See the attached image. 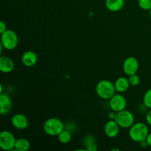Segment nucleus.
Returning a JSON list of instances; mask_svg holds the SVG:
<instances>
[{
  "instance_id": "obj_1",
  "label": "nucleus",
  "mask_w": 151,
  "mask_h": 151,
  "mask_svg": "<svg viewBox=\"0 0 151 151\" xmlns=\"http://www.w3.org/2000/svg\"><path fill=\"white\" fill-rule=\"evenodd\" d=\"M147 125L144 122H134V125L129 128V137L132 141L140 143L146 140L149 134Z\"/></svg>"
},
{
  "instance_id": "obj_2",
  "label": "nucleus",
  "mask_w": 151,
  "mask_h": 151,
  "mask_svg": "<svg viewBox=\"0 0 151 151\" xmlns=\"http://www.w3.org/2000/svg\"><path fill=\"white\" fill-rule=\"evenodd\" d=\"M116 91L114 83L109 80H102L96 86V93L103 100H110Z\"/></svg>"
},
{
  "instance_id": "obj_3",
  "label": "nucleus",
  "mask_w": 151,
  "mask_h": 151,
  "mask_svg": "<svg viewBox=\"0 0 151 151\" xmlns=\"http://www.w3.org/2000/svg\"><path fill=\"white\" fill-rule=\"evenodd\" d=\"M44 131L46 134L50 137H58V134L65 128L64 124L60 119L52 117L44 122Z\"/></svg>"
},
{
  "instance_id": "obj_4",
  "label": "nucleus",
  "mask_w": 151,
  "mask_h": 151,
  "mask_svg": "<svg viewBox=\"0 0 151 151\" xmlns=\"http://www.w3.org/2000/svg\"><path fill=\"white\" fill-rule=\"evenodd\" d=\"M19 44V38L16 32L11 29H7L1 34V44L5 50H13Z\"/></svg>"
},
{
  "instance_id": "obj_5",
  "label": "nucleus",
  "mask_w": 151,
  "mask_h": 151,
  "mask_svg": "<svg viewBox=\"0 0 151 151\" xmlns=\"http://www.w3.org/2000/svg\"><path fill=\"white\" fill-rule=\"evenodd\" d=\"M115 121L121 128H130L135 122V117L132 112L128 110H123L116 113Z\"/></svg>"
},
{
  "instance_id": "obj_6",
  "label": "nucleus",
  "mask_w": 151,
  "mask_h": 151,
  "mask_svg": "<svg viewBox=\"0 0 151 151\" xmlns=\"http://www.w3.org/2000/svg\"><path fill=\"white\" fill-rule=\"evenodd\" d=\"M16 139L9 131H2L0 133V147L5 151L13 150L16 145Z\"/></svg>"
},
{
  "instance_id": "obj_7",
  "label": "nucleus",
  "mask_w": 151,
  "mask_h": 151,
  "mask_svg": "<svg viewBox=\"0 0 151 151\" xmlns=\"http://www.w3.org/2000/svg\"><path fill=\"white\" fill-rule=\"evenodd\" d=\"M109 106L112 111L119 112L126 109L127 100L122 94H115L109 100Z\"/></svg>"
},
{
  "instance_id": "obj_8",
  "label": "nucleus",
  "mask_w": 151,
  "mask_h": 151,
  "mask_svg": "<svg viewBox=\"0 0 151 151\" xmlns=\"http://www.w3.org/2000/svg\"><path fill=\"white\" fill-rule=\"evenodd\" d=\"M139 61L135 57H128L124 60L123 65H122V69L124 73L128 76H130L134 74H137L139 70Z\"/></svg>"
},
{
  "instance_id": "obj_9",
  "label": "nucleus",
  "mask_w": 151,
  "mask_h": 151,
  "mask_svg": "<svg viewBox=\"0 0 151 151\" xmlns=\"http://www.w3.org/2000/svg\"><path fill=\"white\" fill-rule=\"evenodd\" d=\"M11 123L16 129L25 130L29 125V121L23 114H16L12 116Z\"/></svg>"
},
{
  "instance_id": "obj_10",
  "label": "nucleus",
  "mask_w": 151,
  "mask_h": 151,
  "mask_svg": "<svg viewBox=\"0 0 151 151\" xmlns=\"http://www.w3.org/2000/svg\"><path fill=\"white\" fill-rule=\"evenodd\" d=\"M13 106V103L10 95L7 93L0 94V114L4 115L10 111Z\"/></svg>"
},
{
  "instance_id": "obj_11",
  "label": "nucleus",
  "mask_w": 151,
  "mask_h": 151,
  "mask_svg": "<svg viewBox=\"0 0 151 151\" xmlns=\"http://www.w3.org/2000/svg\"><path fill=\"white\" fill-rule=\"evenodd\" d=\"M120 127L114 119H110L106 123L104 127V132L109 138H115L119 133Z\"/></svg>"
},
{
  "instance_id": "obj_12",
  "label": "nucleus",
  "mask_w": 151,
  "mask_h": 151,
  "mask_svg": "<svg viewBox=\"0 0 151 151\" xmlns=\"http://www.w3.org/2000/svg\"><path fill=\"white\" fill-rule=\"evenodd\" d=\"M38 61V56L33 51H26L22 56V63L27 67L35 66Z\"/></svg>"
},
{
  "instance_id": "obj_13",
  "label": "nucleus",
  "mask_w": 151,
  "mask_h": 151,
  "mask_svg": "<svg viewBox=\"0 0 151 151\" xmlns=\"http://www.w3.org/2000/svg\"><path fill=\"white\" fill-rule=\"evenodd\" d=\"M14 67V62L10 57L3 55L0 57V71L2 73H10Z\"/></svg>"
},
{
  "instance_id": "obj_14",
  "label": "nucleus",
  "mask_w": 151,
  "mask_h": 151,
  "mask_svg": "<svg viewBox=\"0 0 151 151\" xmlns=\"http://www.w3.org/2000/svg\"><path fill=\"white\" fill-rule=\"evenodd\" d=\"M130 83L128 78L125 77H120L117 78L114 82V86L116 91L119 93H124L129 88Z\"/></svg>"
},
{
  "instance_id": "obj_15",
  "label": "nucleus",
  "mask_w": 151,
  "mask_h": 151,
  "mask_svg": "<svg viewBox=\"0 0 151 151\" xmlns=\"http://www.w3.org/2000/svg\"><path fill=\"white\" fill-rule=\"evenodd\" d=\"M125 0H106V7L109 11L118 12L122 9Z\"/></svg>"
},
{
  "instance_id": "obj_16",
  "label": "nucleus",
  "mask_w": 151,
  "mask_h": 151,
  "mask_svg": "<svg viewBox=\"0 0 151 151\" xmlns=\"http://www.w3.org/2000/svg\"><path fill=\"white\" fill-rule=\"evenodd\" d=\"M30 147V142L25 138H19L16 139L15 150L17 151H27Z\"/></svg>"
},
{
  "instance_id": "obj_17",
  "label": "nucleus",
  "mask_w": 151,
  "mask_h": 151,
  "mask_svg": "<svg viewBox=\"0 0 151 151\" xmlns=\"http://www.w3.org/2000/svg\"><path fill=\"white\" fill-rule=\"evenodd\" d=\"M58 141L62 144H68L72 139V133L68 129H63L58 136Z\"/></svg>"
},
{
  "instance_id": "obj_18",
  "label": "nucleus",
  "mask_w": 151,
  "mask_h": 151,
  "mask_svg": "<svg viewBox=\"0 0 151 151\" xmlns=\"http://www.w3.org/2000/svg\"><path fill=\"white\" fill-rule=\"evenodd\" d=\"M143 104L147 109H151V88L145 91L143 96Z\"/></svg>"
},
{
  "instance_id": "obj_19",
  "label": "nucleus",
  "mask_w": 151,
  "mask_h": 151,
  "mask_svg": "<svg viewBox=\"0 0 151 151\" xmlns=\"http://www.w3.org/2000/svg\"><path fill=\"white\" fill-rule=\"evenodd\" d=\"M138 5L142 10H150L151 9V0H138Z\"/></svg>"
},
{
  "instance_id": "obj_20",
  "label": "nucleus",
  "mask_w": 151,
  "mask_h": 151,
  "mask_svg": "<svg viewBox=\"0 0 151 151\" xmlns=\"http://www.w3.org/2000/svg\"><path fill=\"white\" fill-rule=\"evenodd\" d=\"M128 81H129L130 85L132 86H137L140 83V78L137 74L128 76Z\"/></svg>"
},
{
  "instance_id": "obj_21",
  "label": "nucleus",
  "mask_w": 151,
  "mask_h": 151,
  "mask_svg": "<svg viewBox=\"0 0 151 151\" xmlns=\"http://www.w3.org/2000/svg\"><path fill=\"white\" fill-rule=\"evenodd\" d=\"M95 142V139L93 137L92 135H87L86 136L85 138L83 139V144L84 146L86 147V150L89 147L90 145H91L92 144H94Z\"/></svg>"
},
{
  "instance_id": "obj_22",
  "label": "nucleus",
  "mask_w": 151,
  "mask_h": 151,
  "mask_svg": "<svg viewBox=\"0 0 151 151\" xmlns=\"http://www.w3.org/2000/svg\"><path fill=\"white\" fill-rule=\"evenodd\" d=\"M7 29V24H6L4 23L3 21H1V22H0V34H1V33H3L4 32H5Z\"/></svg>"
},
{
  "instance_id": "obj_23",
  "label": "nucleus",
  "mask_w": 151,
  "mask_h": 151,
  "mask_svg": "<svg viewBox=\"0 0 151 151\" xmlns=\"http://www.w3.org/2000/svg\"><path fill=\"white\" fill-rule=\"evenodd\" d=\"M145 119L147 123L150 126H151V109H150V110L147 111V114H146V116H145Z\"/></svg>"
},
{
  "instance_id": "obj_24",
  "label": "nucleus",
  "mask_w": 151,
  "mask_h": 151,
  "mask_svg": "<svg viewBox=\"0 0 151 151\" xmlns=\"http://www.w3.org/2000/svg\"><path fill=\"white\" fill-rule=\"evenodd\" d=\"M116 113H117V112L114 111H112V110H111V111L109 112V114H108L109 119H114L115 120V119H116Z\"/></svg>"
},
{
  "instance_id": "obj_25",
  "label": "nucleus",
  "mask_w": 151,
  "mask_h": 151,
  "mask_svg": "<svg viewBox=\"0 0 151 151\" xmlns=\"http://www.w3.org/2000/svg\"><path fill=\"white\" fill-rule=\"evenodd\" d=\"M97 150H98V147H97V145L96 143L92 144L86 149V150H89V151H97Z\"/></svg>"
},
{
  "instance_id": "obj_26",
  "label": "nucleus",
  "mask_w": 151,
  "mask_h": 151,
  "mask_svg": "<svg viewBox=\"0 0 151 151\" xmlns=\"http://www.w3.org/2000/svg\"><path fill=\"white\" fill-rule=\"evenodd\" d=\"M140 145H141V147H143V148H145V147H147V146H149L147 140H144V141L141 142H140Z\"/></svg>"
},
{
  "instance_id": "obj_27",
  "label": "nucleus",
  "mask_w": 151,
  "mask_h": 151,
  "mask_svg": "<svg viewBox=\"0 0 151 151\" xmlns=\"http://www.w3.org/2000/svg\"><path fill=\"white\" fill-rule=\"evenodd\" d=\"M146 140H147V143H148V145L150 146V147H151V132L149 133V134H148V136H147Z\"/></svg>"
},
{
  "instance_id": "obj_28",
  "label": "nucleus",
  "mask_w": 151,
  "mask_h": 151,
  "mask_svg": "<svg viewBox=\"0 0 151 151\" xmlns=\"http://www.w3.org/2000/svg\"><path fill=\"white\" fill-rule=\"evenodd\" d=\"M3 93V86L1 85L0 86V94Z\"/></svg>"
},
{
  "instance_id": "obj_29",
  "label": "nucleus",
  "mask_w": 151,
  "mask_h": 151,
  "mask_svg": "<svg viewBox=\"0 0 151 151\" xmlns=\"http://www.w3.org/2000/svg\"><path fill=\"white\" fill-rule=\"evenodd\" d=\"M149 11H150V18H151V9L150 10H149Z\"/></svg>"
}]
</instances>
